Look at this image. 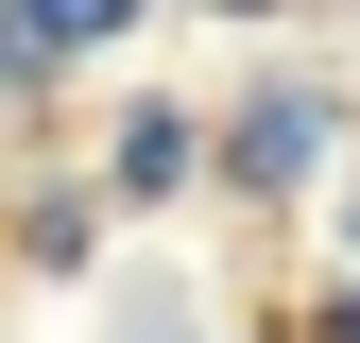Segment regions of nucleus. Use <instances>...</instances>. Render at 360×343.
<instances>
[{"label":"nucleus","instance_id":"1","mask_svg":"<svg viewBox=\"0 0 360 343\" xmlns=\"http://www.w3.org/2000/svg\"><path fill=\"white\" fill-rule=\"evenodd\" d=\"M138 0H0V69H52V52H103Z\"/></svg>","mask_w":360,"mask_h":343},{"label":"nucleus","instance_id":"2","mask_svg":"<svg viewBox=\"0 0 360 343\" xmlns=\"http://www.w3.org/2000/svg\"><path fill=\"white\" fill-rule=\"evenodd\" d=\"M309 155H326V103H257L240 120V189H292Z\"/></svg>","mask_w":360,"mask_h":343},{"label":"nucleus","instance_id":"3","mask_svg":"<svg viewBox=\"0 0 360 343\" xmlns=\"http://www.w3.org/2000/svg\"><path fill=\"white\" fill-rule=\"evenodd\" d=\"M120 189H189V120H172V103L120 120Z\"/></svg>","mask_w":360,"mask_h":343},{"label":"nucleus","instance_id":"4","mask_svg":"<svg viewBox=\"0 0 360 343\" xmlns=\"http://www.w3.org/2000/svg\"><path fill=\"white\" fill-rule=\"evenodd\" d=\"M326 343H360V275H343V309H326Z\"/></svg>","mask_w":360,"mask_h":343}]
</instances>
